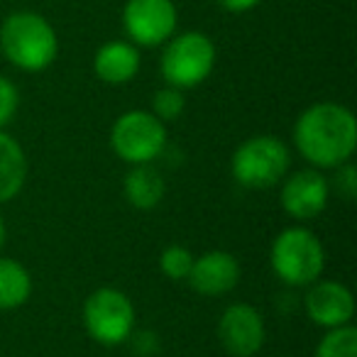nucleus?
<instances>
[{
  "instance_id": "obj_1",
  "label": "nucleus",
  "mask_w": 357,
  "mask_h": 357,
  "mask_svg": "<svg viewBox=\"0 0 357 357\" xmlns=\"http://www.w3.org/2000/svg\"><path fill=\"white\" fill-rule=\"evenodd\" d=\"M294 139L303 157L318 167H337L352 157L357 144L355 115L337 103H316L298 118Z\"/></svg>"
},
{
  "instance_id": "obj_2",
  "label": "nucleus",
  "mask_w": 357,
  "mask_h": 357,
  "mask_svg": "<svg viewBox=\"0 0 357 357\" xmlns=\"http://www.w3.org/2000/svg\"><path fill=\"white\" fill-rule=\"evenodd\" d=\"M0 50L22 71H42L56 59L59 40L47 17L32 10H17L0 27Z\"/></svg>"
},
{
  "instance_id": "obj_3",
  "label": "nucleus",
  "mask_w": 357,
  "mask_h": 357,
  "mask_svg": "<svg viewBox=\"0 0 357 357\" xmlns=\"http://www.w3.org/2000/svg\"><path fill=\"white\" fill-rule=\"evenodd\" d=\"M326 252L311 230L289 228L272 245V269L279 279L294 287H303L321 277Z\"/></svg>"
},
{
  "instance_id": "obj_4",
  "label": "nucleus",
  "mask_w": 357,
  "mask_h": 357,
  "mask_svg": "<svg viewBox=\"0 0 357 357\" xmlns=\"http://www.w3.org/2000/svg\"><path fill=\"white\" fill-rule=\"evenodd\" d=\"M215 64V45L204 32L174 37L162 54V76L174 89H194L208 79Z\"/></svg>"
},
{
  "instance_id": "obj_5",
  "label": "nucleus",
  "mask_w": 357,
  "mask_h": 357,
  "mask_svg": "<svg viewBox=\"0 0 357 357\" xmlns=\"http://www.w3.org/2000/svg\"><path fill=\"white\" fill-rule=\"evenodd\" d=\"M289 149L277 137H252L233 154V176L248 189H269L287 174Z\"/></svg>"
},
{
  "instance_id": "obj_6",
  "label": "nucleus",
  "mask_w": 357,
  "mask_h": 357,
  "mask_svg": "<svg viewBox=\"0 0 357 357\" xmlns=\"http://www.w3.org/2000/svg\"><path fill=\"white\" fill-rule=\"evenodd\" d=\"M110 142L120 159L130 164H147L167 144V128L154 113L130 110L115 120Z\"/></svg>"
},
{
  "instance_id": "obj_7",
  "label": "nucleus",
  "mask_w": 357,
  "mask_h": 357,
  "mask_svg": "<svg viewBox=\"0 0 357 357\" xmlns=\"http://www.w3.org/2000/svg\"><path fill=\"white\" fill-rule=\"evenodd\" d=\"M84 323L100 345H120L135 326V308L118 289H98L84 306Z\"/></svg>"
},
{
  "instance_id": "obj_8",
  "label": "nucleus",
  "mask_w": 357,
  "mask_h": 357,
  "mask_svg": "<svg viewBox=\"0 0 357 357\" xmlns=\"http://www.w3.org/2000/svg\"><path fill=\"white\" fill-rule=\"evenodd\" d=\"M123 25L139 47L164 45L176 30V6L172 0H128Z\"/></svg>"
},
{
  "instance_id": "obj_9",
  "label": "nucleus",
  "mask_w": 357,
  "mask_h": 357,
  "mask_svg": "<svg viewBox=\"0 0 357 357\" xmlns=\"http://www.w3.org/2000/svg\"><path fill=\"white\" fill-rule=\"evenodd\" d=\"M218 335L230 355L252 357L264 342V321L257 308L248 303H235L225 308L218 323Z\"/></svg>"
},
{
  "instance_id": "obj_10",
  "label": "nucleus",
  "mask_w": 357,
  "mask_h": 357,
  "mask_svg": "<svg viewBox=\"0 0 357 357\" xmlns=\"http://www.w3.org/2000/svg\"><path fill=\"white\" fill-rule=\"evenodd\" d=\"M306 311L313 323L323 328L347 326L355 313V298L350 289L337 282H321L306 294Z\"/></svg>"
},
{
  "instance_id": "obj_11",
  "label": "nucleus",
  "mask_w": 357,
  "mask_h": 357,
  "mask_svg": "<svg viewBox=\"0 0 357 357\" xmlns=\"http://www.w3.org/2000/svg\"><path fill=\"white\" fill-rule=\"evenodd\" d=\"M284 211L294 218H316L328 204V184L326 178L313 169L294 174L282 189Z\"/></svg>"
},
{
  "instance_id": "obj_12",
  "label": "nucleus",
  "mask_w": 357,
  "mask_h": 357,
  "mask_svg": "<svg viewBox=\"0 0 357 357\" xmlns=\"http://www.w3.org/2000/svg\"><path fill=\"white\" fill-rule=\"evenodd\" d=\"M240 279L238 259L230 252H208L204 257L194 259V267L189 272V284L199 294L206 296H220L235 289Z\"/></svg>"
},
{
  "instance_id": "obj_13",
  "label": "nucleus",
  "mask_w": 357,
  "mask_h": 357,
  "mask_svg": "<svg viewBox=\"0 0 357 357\" xmlns=\"http://www.w3.org/2000/svg\"><path fill=\"white\" fill-rule=\"evenodd\" d=\"M96 76L105 84H128L139 71V52L135 45L115 40L103 45L93 56Z\"/></svg>"
},
{
  "instance_id": "obj_14",
  "label": "nucleus",
  "mask_w": 357,
  "mask_h": 357,
  "mask_svg": "<svg viewBox=\"0 0 357 357\" xmlns=\"http://www.w3.org/2000/svg\"><path fill=\"white\" fill-rule=\"evenodd\" d=\"M27 159L22 147L0 130V204L15 199L25 186Z\"/></svg>"
},
{
  "instance_id": "obj_15",
  "label": "nucleus",
  "mask_w": 357,
  "mask_h": 357,
  "mask_svg": "<svg viewBox=\"0 0 357 357\" xmlns=\"http://www.w3.org/2000/svg\"><path fill=\"white\" fill-rule=\"evenodd\" d=\"M125 196L139 211H149L162 201L164 196V178L154 167L135 164V169L125 178Z\"/></svg>"
},
{
  "instance_id": "obj_16",
  "label": "nucleus",
  "mask_w": 357,
  "mask_h": 357,
  "mask_svg": "<svg viewBox=\"0 0 357 357\" xmlns=\"http://www.w3.org/2000/svg\"><path fill=\"white\" fill-rule=\"evenodd\" d=\"M32 279L15 259H0V308H17L30 298Z\"/></svg>"
},
{
  "instance_id": "obj_17",
  "label": "nucleus",
  "mask_w": 357,
  "mask_h": 357,
  "mask_svg": "<svg viewBox=\"0 0 357 357\" xmlns=\"http://www.w3.org/2000/svg\"><path fill=\"white\" fill-rule=\"evenodd\" d=\"M316 357H357V331L352 326L331 328L318 345Z\"/></svg>"
},
{
  "instance_id": "obj_18",
  "label": "nucleus",
  "mask_w": 357,
  "mask_h": 357,
  "mask_svg": "<svg viewBox=\"0 0 357 357\" xmlns=\"http://www.w3.org/2000/svg\"><path fill=\"white\" fill-rule=\"evenodd\" d=\"M159 267L169 279H189V272L194 267V255L181 245H172L162 252Z\"/></svg>"
},
{
  "instance_id": "obj_19",
  "label": "nucleus",
  "mask_w": 357,
  "mask_h": 357,
  "mask_svg": "<svg viewBox=\"0 0 357 357\" xmlns=\"http://www.w3.org/2000/svg\"><path fill=\"white\" fill-rule=\"evenodd\" d=\"M152 108L162 123L164 120H176L184 113V93H181V89H174V86L159 89L152 98Z\"/></svg>"
},
{
  "instance_id": "obj_20",
  "label": "nucleus",
  "mask_w": 357,
  "mask_h": 357,
  "mask_svg": "<svg viewBox=\"0 0 357 357\" xmlns=\"http://www.w3.org/2000/svg\"><path fill=\"white\" fill-rule=\"evenodd\" d=\"M17 103H20V96H17V89L13 86V81L0 76V128L15 115Z\"/></svg>"
},
{
  "instance_id": "obj_21",
  "label": "nucleus",
  "mask_w": 357,
  "mask_h": 357,
  "mask_svg": "<svg viewBox=\"0 0 357 357\" xmlns=\"http://www.w3.org/2000/svg\"><path fill=\"white\" fill-rule=\"evenodd\" d=\"M337 189L342 191L345 199H355L357 196V172L352 164H345V167L337 172Z\"/></svg>"
},
{
  "instance_id": "obj_22",
  "label": "nucleus",
  "mask_w": 357,
  "mask_h": 357,
  "mask_svg": "<svg viewBox=\"0 0 357 357\" xmlns=\"http://www.w3.org/2000/svg\"><path fill=\"white\" fill-rule=\"evenodd\" d=\"M218 3L230 13H248V10H252L255 6H259L262 0H218Z\"/></svg>"
},
{
  "instance_id": "obj_23",
  "label": "nucleus",
  "mask_w": 357,
  "mask_h": 357,
  "mask_svg": "<svg viewBox=\"0 0 357 357\" xmlns=\"http://www.w3.org/2000/svg\"><path fill=\"white\" fill-rule=\"evenodd\" d=\"M3 243H6V223L0 218V248H3Z\"/></svg>"
}]
</instances>
